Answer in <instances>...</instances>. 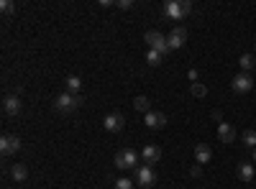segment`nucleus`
<instances>
[{
	"label": "nucleus",
	"mask_w": 256,
	"mask_h": 189,
	"mask_svg": "<svg viewBox=\"0 0 256 189\" xmlns=\"http://www.w3.org/2000/svg\"><path fill=\"white\" fill-rule=\"evenodd\" d=\"M166 38H169V49H182V46H184V41H187V31H184L182 26H177Z\"/></svg>",
	"instance_id": "9b49d317"
},
{
	"label": "nucleus",
	"mask_w": 256,
	"mask_h": 189,
	"mask_svg": "<svg viewBox=\"0 0 256 189\" xmlns=\"http://www.w3.org/2000/svg\"><path fill=\"white\" fill-rule=\"evenodd\" d=\"M238 64H241V69H244V72L248 74V72H251V69L256 67V59H254L251 54H244V56L238 59Z\"/></svg>",
	"instance_id": "aec40b11"
},
{
	"label": "nucleus",
	"mask_w": 256,
	"mask_h": 189,
	"mask_svg": "<svg viewBox=\"0 0 256 189\" xmlns=\"http://www.w3.org/2000/svg\"><path fill=\"white\" fill-rule=\"evenodd\" d=\"M80 105H82V97H80V95L62 92V95H56V100H54V110L62 113V115H70V113H74V110L80 108Z\"/></svg>",
	"instance_id": "f03ea898"
},
{
	"label": "nucleus",
	"mask_w": 256,
	"mask_h": 189,
	"mask_svg": "<svg viewBox=\"0 0 256 189\" xmlns=\"http://www.w3.org/2000/svg\"><path fill=\"white\" fill-rule=\"evenodd\" d=\"M64 85H67V92H72V95H80V77H67L64 79Z\"/></svg>",
	"instance_id": "412c9836"
},
{
	"label": "nucleus",
	"mask_w": 256,
	"mask_h": 189,
	"mask_svg": "<svg viewBox=\"0 0 256 189\" xmlns=\"http://www.w3.org/2000/svg\"><path fill=\"white\" fill-rule=\"evenodd\" d=\"M254 164H256V149H254Z\"/></svg>",
	"instance_id": "cd10ccee"
},
{
	"label": "nucleus",
	"mask_w": 256,
	"mask_h": 189,
	"mask_svg": "<svg viewBox=\"0 0 256 189\" xmlns=\"http://www.w3.org/2000/svg\"><path fill=\"white\" fill-rule=\"evenodd\" d=\"M144 123H146V128H148V131H159V128H164V125H166V115L152 110L148 115H144Z\"/></svg>",
	"instance_id": "1a4fd4ad"
},
{
	"label": "nucleus",
	"mask_w": 256,
	"mask_h": 189,
	"mask_svg": "<svg viewBox=\"0 0 256 189\" xmlns=\"http://www.w3.org/2000/svg\"><path fill=\"white\" fill-rule=\"evenodd\" d=\"M236 174H238V179L241 182H254V164H248V161H241L238 166H236Z\"/></svg>",
	"instance_id": "4468645a"
},
{
	"label": "nucleus",
	"mask_w": 256,
	"mask_h": 189,
	"mask_svg": "<svg viewBox=\"0 0 256 189\" xmlns=\"http://www.w3.org/2000/svg\"><path fill=\"white\" fill-rule=\"evenodd\" d=\"M134 108H136V113H144V115H148V113H152V100H148V97H144V95H138V97L134 100Z\"/></svg>",
	"instance_id": "f3484780"
},
{
	"label": "nucleus",
	"mask_w": 256,
	"mask_h": 189,
	"mask_svg": "<svg viewBox=\"0 0 256 189\" xmlns=\"http://www.w3.org/2000/svg\"><path fill=\"white\" fill-rule=\"evenodd\" d=\"M162 13L169 20H182L184 15L192 13V3H190V0H169V3H164Z\"/></svg>",
	"instance_id": "f257e3e1"
},
{
	"label": "nucleus",
	"mask_w": 256,
	"mask_h": 189,
	"mask_svg": "<svg viewBox=\"0 0 256 189\" xmlns=\"http://www.w3.org/2000/svg\"><path fill=\"white\" fill-rule=\"evenodd\" d=\"M26 177H28V169H26V164H13L10 166V179L13 182H26Z\"/></svg>",
	"instance_id": "dca6fc26"
},
{
	"label": "nucleus",
	"mask_w": 256,
	"mask_h": 189,
	"mask_svg": "<svg viewBox=\"0 0 256 189\" xmlns=\"http://www.w3.org/2000/svg\"><path fill=\"white\" fill-rule=\"evenodd\" d=\"M192 95H195V97H205L208 95V87L198 82V85H192Z\"/></svg>",
	"instance_id": "5701e85b"
},
{
	"label": "nucleus",
	"mask_w": 256,
	"mask_h": 189,
	"mask_svg": "<svg viewBox=\"0 0 256 189\" xmlns=\"http://www.w3.org/2000/svg\"><path fill=\"white\" fill-rule=\"evenodd\" d=\"M136 164H138V154L134 149H120L116 154V166L118 169H138Z\"/></svg>",
	"instance_id": "39448f33"
},
{
	"label": "nucleus",
	"mask_w": 256,
	"mask_h": 189,
	"mask_svg": "<svg viewBox=\"0 0 256 189\" xmlns=\"http://www.w3.org/2000/svg\"><path fill=\"white\" fill-rule=\"evenodd\" d=\"M0 10H3L6 15H10L16 10V3H13V0H3V3H0Z\"/></svg>",
	"instance_id": "4be33fe9"
},
{
	"label": "nucleus",
	"mask_w": 256,
	"mask_h": 189,
	"mask_svg": "<svg viewBox=\"0 0 256 189\" xmlns=\"http://www.w3.org/2000/svg\"><path fill=\"white\" fill-rule=\"evenodd\" d=\"M3 113H6L8 118H16V115L20 113V100H18V95H8V97L3 100Z\"/></svg>",
	"instance_id": "f8f14e48"
},
{
	"label": "nucleus",
	"mask_w": 256,
	"mask_h": 189,
	"mask_svg": "<svg viewBox=\"0 0 256 189\" xmlns=\"http://www.w3.org/2000/svg\"><path fill=\"white\" fill-rule=\"evenodd\" d=\"M136 184H138L141 189H152V187L156 184V172H154V166H148V164L138 166V169H136Z\"/></svg>",
	"instance_id": "20e7f679"
},
{
	"label": "nucleus",
	"mask_w": 256,
	"mask_h": 189,
	"mask_svg": "<svg viewBox=\"0 0 256 189\" xmlns=\"http://www.w3.org/2000/svg\"><path fill=\"white\" fill-rule=\"evenodd\" d=\"M162 61H164V56H162L159 51H152V49L146 51V64H148V67H159Z\"/></svg>",
	"instance_id": "6ab92c4d"
},
{
	"label": "nucleus",
	"mask_w": 256,
	"mask_h": 189,
	"mask_svg": "<svg viewBox=\"0 0 256 189\" xmlns=\"http://www.w3.org/2000/svg\"><path fill=\"white\" fill-rule=\"evenodd\" d=\"M241 143L246 146V149H256V131H251V128L244 131L241 133Z\"/></svg>",
	"instance_id": "a211bd4d"
},
{
	"label": "nucleus",
	"mask_w": 256,
	"mask_h": 189,
	"mask_svg": "<svg viewBox=\"0 0 256 189\" xmlns=\"http://www.w3.org/2000/svg\"><path fill=\"white\" fill-rule=\"evenodd\" d=\"M123 125H126V118L120 113H108V115L102 118V128L108 131V133H120Z\"/></svg>",
	"instance_id": "0eeeda50"
},
{
	"label": "nucleus",
	"mask_w": 256,
	"mask_h": 189,
	"mask_svg": "<svg viewBox=\"0 0 256 189\" xmlns=\"http://www.w3.org/2000/svg\"><path fill=\"white\" fill-rule=\"evenodd\" d=\"M120 10H131L134 8V0H118V3H116Z\"/></svg>",
	"instance_id": "393cba45"
},
{
	"label": "nucleus",
	"mask_w": 256,
	"mask_h": 189,
	"mask_svg": "<svg viewBox=\"0 0 256 189\" xmlns=\"http://www.w3.org/2000/svg\"><path fill=\"white\" fill-rule=\"evenodd\" d=\"M18 151H20V138L18 136L6 133L3 138H0V154H3V156H13Z\"/></svg>",
	"instance_id": "6e6552de"
},
{
	"label": "nucleus",
	"mask_w": 256,
	"mask_h": 189,
	"mask_svg": "<svg viewBox=\"0 0 256 189\" xmlns=\"http://www.w3.org/2000/svg\"><path fill=\"white\" fill-rule=\"evenodd\" d=\"M230 87H233V92L246 95V92H251V90H254V77H251V74H246V72H241V74L233 77Z\"/></svg>",
	"instance_id": "423d86ee"
},
{
	"label": "nucleus",
	"mask_w": 256,
	"mask_h": 189,
	"mask_svg": "<svg viewBox=\"0 0 256 189\" xmlns=\"http://www.w3.org/2000/svg\"><path fill=\"white\" fill-rule=\"evenodd\" d=\"M187 77L192 79V85H198V72H195V69H190V72H187Z\"/></svg>",
	"instance_id": "a878e982"
},
{
	"label": "nucleus",
	"mask_w": 256,
	"mask_h": 189,
	"mask_svg": "<svg viewBox=\"0 0 256 189\" xmlns=\"http://www.w3.org/2000/svg\"><path fill=\"white\" fill-rule=\"evenodd\" d=\"M141 159H144V164H148V166H154V164H159V159H162V149L159 146H146V149L141 151Z\"/></svg>",
	"instance_id": "9d476101"
},
{
	"label": "nucleus",
	"mask_w": 256,
	"mask_h": 189,
	"mask_svg": "<svg viewBox=\"0 0 256 189\" xmlns=\"http://www.w3.org/2000/svg\"><path fill=\"white\" fill-rule=\"evenodd\" d=\"M190 174H192V177H202V166H192Z\"/></svg>",
	"instance_id": "bb28decb"
},
{
	"label": "nucleus",
	"mask_w": 256,
	"mask_h": 189,
	"mask_svg": "<svg viewBox=\"0 0 256 189\" xmlns=\"http://www.w3.org/2000/svg\"><path fill=\"white\" fill-rule=\"evenodd\" d=\"M218 138L220 143H233L236 141V128L230 123H218Z\"/></svg>",
	"instance_id": "ddd939ff"
},
{
	"label": "nucleus",
	"mask_w": 256,
	"mask_h": 189,
	"mask_svg": "<svg viewBox=\"0 0 256 189\" xmlns=\"http://www.w3.org/2000/svg\"><path fill=\"white\" fill-rule=\"evenodd\" d=\"M195 159H198L200 166L208 164V161L212 159V151H210V146H208V143H198V146H195Z\"/></svg>",
	"instance_id": "2eb2a0df"
},
{
	"label": "nucleus",
	"mask_w": 256,
	"mask_h": 189,
	"mask_svg": "<svg viewBox=\"0 0 256 189\" xmlns=\"http://www.w3.org/2000/svg\"><path fill=\"white\" fill-rule=\"evenodd\" d=\"M116 189H136V184L131 179H118L116 182Z\"/></svg>",
	"instance_id": "b1692460"
},
{
	"label": "nucleus",
	"mask_w": 256,
	"mask_h": 189,
	"mask_svg": "<svg viewBox=\"0 0 256 189\" xmlns=\"http://www.w3.org/2000/svg\"><path fill=\"white\" fill-rule=\"evenodd\" d=\"M144 41L148 44V49H152V51H159L162 56H166L169 51H172V49H169V38H166L162 31H146Z\"/></svg>",
	"instance_id": "7ed1b4c3"
}]
</instances>
